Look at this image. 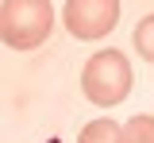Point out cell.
I'll return each instance as SVG.
<instances>
[{
    "instance_id": "6da1fadb",
    "label": "cell",
    "mask_w": 154,
    "mask_h": 143,
    "mask_svg": "<svg viewBox=\"0 0 154 143\" xmlns=\"http://www.w3.org/2000/svg\"><path fill=\"white\" fill-rule=\"evenodd\" d=\"M131 62L123 50H96L81 70V93L96 104V108H116L127 101L131 93Z\"/></svg>"
},
{
    "instance_id": "7a4b0ae2",
    "label": "cell",
    "mask_w": 154,
    "mask_h": 143,
    "mask_svg": "<svg viewBox=\"0 0 154 143\" xmlns=\"http://www.w3.org/2000/svg\"><path fill=\"white\" fill-rule=\"evenodd\" d=\"M54 31L50 0H4L0 4V39L12 50H38Z\"/></svg>"
},
{
    "instance_id": "3957f363",
    "label": "cell",
    "mask_w": 154,
    "mask_h": 143,
    "mask_svg": "<svg viewBox=\"0 0 154 143\" xmlns=\"http://www.w3.org/2000/svg\"><path fill=\"white\" fill-rule=\"evenodd\" d=\"M66 31L81 43H96L119 23V0H66L62 8Z\"/></svg>"
},
{
    "instance_id": "277c9868",
    "label": "cell",
    "mask_w": 154,
    "mask_h": 143,
    "mask_svg": "<svg viewBox=\"0 0 154 143\" xmlns=\"http://www.w3.org/2000/svg\"><path fill=\"white\" fill-rule=\"evenodd\" d=\"M77 143H119V124L112 116H100V120H89L81 128Z\"/></svg>"
},
{
    "instance_id": "5b68a950",
    "label": "cell",
    "mask_w": 154,
    "mask_h": 143,
    "mask_svg": "<svg viewBox=\"0 0 154 143\" xmlns=\"http://www.w3.org/2000/svg\"><path fill=\"white\" fill-rule=\"evenodd\" d=\"M119 143H154V116H131L119 128Z\"/></svg>"
},
{
    "instance_id": "8992f818",
    "label": "cell",
    "mask_w": 154,
    "mask_h": 143,
    "mask_svg": "<svg viewBox=\"0 0 154 143\" xmlns=\"http://www.w3.org/2000/svg\"><path fill=\"white\" fill-rule=\"evenodd\" d=\"M131 43H135V50H139L146 62H154V12H150V16H143V20L135 23Z\"/></svg>"
}]
</instances>
